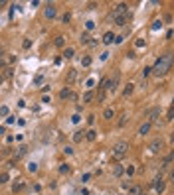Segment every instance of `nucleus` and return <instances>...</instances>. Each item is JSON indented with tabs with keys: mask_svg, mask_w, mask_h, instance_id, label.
Wrapping results in <instances>:
<instances>
[{
	"mask_svg": "<svg viewBox=\"0 0 174 195\" xmlns=\"http://www.w3.org/2000/svg\"><path fill=\"white\" fill-rule=\"evenodd\" d=\"M147 116H148V122H152V120H156V118L160 116V109H158V106H156V109H150Z\"/></svg>",
	"mask_w": 174,
	"mask_h": 195,
	"instance_id": "obj_7",
	"label": "nucleus"
},
{
	"mask_svg": "<svg viewBox=\"0 0 174 195\" xmlns=\"http://www.w3.org/2000/svg\"><path fill=\"white\" fill-rule=\"evenodd\" d=\"M158 28H162V22H160V20H156V22H154L152 30H158Z\"/></svg>",
	"mask_w": 174,
	"mask_h": 195,
	"instance_id": "obj_34",
	"label": "nucleus"
},
{
	"mask_svg": "<svg viewBox=\"0 0 174 195\" xmlns=\"http://www.w3.org/2000/svg\"><path fill=\"white\" fill-rule=\"evenodd\" d=\"M150 124H152V122H145V124L141 126V128H139V134H142V136H145L148 130H150Z\"/></svg>",
	"mask_w": 174,
	"mask_h": 195,
	"instance_id": "obj_14",
	"label": "nucleus"
},
{
	"mask_svg": "<svg viewBox=\"0 0 174 195\" xmlns=\"http://www.w3.org/2000/svg\"><path fill=\"white\" fill-rule=\"evenodd\" d=\"M24 185H26V183H24V181L16 183V185H14V191H16V193H18V191H22V189H24Z\"/></svg>",
	"mask_w": 174,
	"mask_h": 195,
	"instance_id": "obj_26",
	"label": "nucleus"
},
{
	"mask_svg": "<svg viewBox=\"0 0 174 195\" xmlns=\"http://www.w3.org/2000/svg\"><path fill=\"white\" fill-rule=\"evenodd\" d=\"M26 152H28V148H26V146H20V148H18V152H16V156H18V158H22V156H26Z\"/></svg>",
	"mask_w": 174,
	"mask_h": 195,
	"instance_id": "obj_21",
	"label": "nucleus"
},
{
	"mask_svg": "<svg viewBox=\"0 0 174 195\" xmlns=\"http://www.w3.org/2000/svg\"><path fill=\"white\" fill-rule=\"evenodd\" d=\"M79 41H81V44H89V32H83V34H81V36H79Z\"/></svg>",
	"mask_w": 174,
	"mask_h": 195,
	"instance_id": "obj_20",
	"label": "nucleus"
},
{
	"mask_svg": "<svg viewBox=\"0 0 174 195\" xmlns=\"http://www.w3.org/2000/svg\"><path fill=\"white\" fill-rule=\"evenodd\" d=\"M103 99H105V91H101L99 95H97V101H99V103H101V101H103Z\"/></svg>",
	"mask_w": 174,
	"mask_h": 195,
	"instance_id": "obj_40",
	"label": "nucleus"
},
{
	"mask_svg": "<svg viewBox=\"0 0 174 195\" xmlns=\"http://www.w3.org/2000/svg\"><path fill=\"white\" fill-rule=\"evenodd\" d=\"M170 65H172V57H170V53L160 55V57L156 59L154 67H152V73H156L158 77H162V75H166V73L170 71Z\"/></svg>",
	"mask_w": 174,
	"mask_h": 195,
	"instance_id": "obj_1",
	"label": "nucleus"
},
{
	"mask_svg": "<svg viewBox=\"0 0 174 195\" xmlns=\"http://www.w3.org/2000/svg\"><path fill=\"white\" fill-rule=\"evenodd\" d=\"M8 181V174H0V185Z\"/></svg>",
	"mask_w": 174,
	"mask_h": 195,
	"instance_id": "obj_29",
	"label": "nucleus"
},
{
	"mask_svg": "<svg viewBox=\"0 0 174 195\" xmlns=\"http://www.w3.org/2000/svg\"><path fill=\"white\" fill-rule=\"evenodd\" d=\"M141 193H142L141 185H133V187H129V195H141Z\"/></svg>",
	"mask_w": 174,
	"mask_h": 195,
	"instance_id": "obj_11",
	"label": "nucleus"
},
{
	"mask_svg": "<svg viewBox=\"0 0 174 195\" xmlns=\"http://www.w3.org/2000/svg\"><path fill=\"white\" fill-rule=\"evenodd\" d=\"M81 65H83V67H87V65H91V57H83Z\"/></svg>",
	"mask_w": 174,
	"mask_h": 195,
	"instance_id": "obj_31",
	"label": "nucleus"
},
{
	"mask_svg": "<svg viewBox=\"0 0 174 195\" xmlns=\"http://www.w3.org/2000/svg\"><path fill=\"white\" fill-rule=\"evenodd\" d=\"M127 150H129V144L127 142H117L113 146V158H115V160L125 158V156H127Z\"/></svg>",
	"mask_w": 174,
	"mask_h": 195,
	"instance_id": "obj_2",
	"label": "nucleus"
},
{
	"mask_svg": "<svg viewBox=\"0 0 174 195\" xmlns=\"http://www.w3.org/2000/svg\"><path fill=\"white\" fill-rule=\"evenodd\" d=\"M85 138H87V140H91V142H93L95 138H97V130H89V132H85Z\"/></svg>",
	"mask_w": 174,
	"mask_h": 195,
	"instance_id": "obj_17",
	"label": "nucleus"
},
{
	"mask_svg": "<svg viewBox=\"0 0 174 195\" xmlns=\"http://www.w3.org/2000/svg\"><path fill=\"white\" fill-rule=\"evenodd\" d=\"M79 120H81V116H79V114H73V118H71V122H75V124H77Z\"/></svg>",
	"mask_w": 174,
	"mask_h": 195,
	"instance_id": "obj_38",
	"label": "nucleus"
},
{
	"mask_svg": "<svg viewBox=\"0 0 174 195\" xmlns=\"http://www.w3.org/2000/svg\"><path fill=\"white\" fill-rule=\"evenodd\" d=\"M162 146H164V142H162L160 138H156V140H152V142H150V146H148V150H150L152 154H158V152H160V150H162Z\"/></svg>",
	"mask_w": 174,
	"mask_h": 195,
	"instance_id": "obj_3",
	"label": "nucleus"
},
{
	"mask_svg": "<svg viewBox=\"0 0 174 195\" xmlns=\"http://www.w3.org/2000/svg\"><path fill=\"white\" fill-rule=\"evenodd\" d=\"M28 169H30L32 174H34V171H38V164H36V162H32L30 166H28Z\"/></svg>",
	"mask_w": 174,
	"mask_h": 195,
	"instance_id": "obj_28",
	"label": "nucleus"
},
{
	"mask_svg": "<svg viewBox=\"0 0 174 195\" xmlns=\"http://www.w3.org/2000/svg\"><path fill=\"white\" fill-rule=\"evenodd\" d=\"M65 154H73V150H71V146H65V150H63Z\"/></svg>",
	"mask_w": 174,
	"mask_h": 195,
	"instance_id": "obj_42",
	"label": "nucleus"
},
{
	"mask_svg": "<svg viewBox=\"0 0 174 195\" xmlns=\"http://www.w3.org/2000/svg\"><path fill=\"white\" fill-rule=\"evenodd\" d=\"M42 81H44V75H38V77L34 79V83H36V85H40V83H42Z\"/></svg>",
	"mask_w": 174,
	"mask_h": 195,
	"instance_id": "obj_36",
	"label": "nucleus"
},
{
	"mask_svg": "<svg viewBox=\"0 0 174 195\" xmlns=\"http://www.w3.org/2000/svg\"><path fill=\"white\" fill-rule=\"evenodd\" d=\"M123 39H125L123 36H115V44H123Z\"/></svg>",
	"mask_w": 174,
	"mask_h": 195,
	"instance_id": "obj_37",
	"label": "nucleus"
},
{
	"mask_svg": "<svg viewBox=\"0 0 174 195\" xmlns=\"http://www.w3.org/2000/svg\"><path fill=\"white\" fill-rule=\"evenodd\" d=\"M22 46H24V47H26V49H28V47L32 46V41H30V39H24V44H22Z\"/></svg>",
	"mask_w": 174,
	"mask_h": 195,
	"instance_id": "obj_41",
	"label": "nucleus"
},
{
	"mask_svg": "<svg viewBox=\"0 0 174 195\" xmlns=\"http://www.w3.org/2000/svg\"><path fill=\"white\" fill-rule=\"evenodd\" d=\"M133 174H134V168H133V166H129V168H127V176H133Z\"/></svg>",
	"mask_w": 174,
	"mask_h": 195,
	"instance_id": "obj_39",
	"label": "nucleus"
},
{
	"mask_svg": "<svg viewBox=\"0 0 174 195\" xmlns=\"http://www.w3.org/2000/svg\"><path fill=\"white\" fill-rule=\"evenodd\" d=\"M113 14H123V16H129V6L125 4V2H121V4H117V8H115Z\"/></svg>",
	"mask_w": 174,
	"mask_h": 195,
	"instance_id": "obj_5",
	"label": "nucleus"
},
{
	"mask_svg": "<svg viewBox=\"0 0 174 195\" xmlns=\"http://www.w3.org/2000/svg\"><path fill=\"white\" fill-rule=\"evenodd\" d=\"M2 134H4V126H0V136H2Z\"/></svg>",
	"mask_w": 174,
	"mask_h": 195,
	"instance_id": "obj_43",
	"label": "nucleus"
},
{
	"mask_svg": "<svg viewBox=\"0 0 174 195\" xmlns=\"http://www.w3.org/2000/svg\"><path fill=\"white\" fill-rule=\"evenodd\" d=\"M125 122H127V114H123V116H121V120H119V126H125Z\"/></svg>",
	"mask_w": 174,
	"mask_h": 195,
	"instance_id": "obj_33",
	"label": "nucleus"
},
{
	"mask_svg": "<svg viewBox=\"0 0 174 195\" xmlns=\"http://www.w3.org/2000/svg\"><path fill=\"white\" fill-rule=\"evenodd\" d=\"M150 73H152V67H145V69H142V77H148Z\"/></svg>",
	"mask_w": 174,
	"mask_h": 195,
	"instance_id": "obj_27",
	"label": "nucleus"
},
{
	"mask_svg": "<svg viewBox=\"0 0 174 195\" xmlns=\"http://www.w3.org/2000/svg\"><path fill=\"white\" fill-rule=\"evenodd\" d=\"M123 171H125V169H123V166H119V164H117V166H113V174H115L117 177L123 176Z\"/></svg>",
	"mask_w": 174,
	"mask_h": 195,
	"instance_id": "obj_18",
	"label": "nucleus"
},
{
	"mask_svg": "<svg viewBox=\"0 0 174 195\" xmlns=\"http://www.w3.org/2000/svg\"><path fill=\"white\" fill-rule=\"evenodd\" d=\"M113 41H115V36H113V32H107L105 36H103V44H105V46H111Z\"/></svg>",
	"mask_w": 174,
	"mask_h": 195,
	"instance_id": "obj_8",
	"label": "nucleus"
},
{
	"mask_svg": "<svg viewBox=\"0 0 174 195\" xmlns=\"http://www.w3.org/2000/svg\"><path fill=\"white\" fill-rule=\"evenodd\" d=\"M133 91H134V85H133V83H129L127 87H125V91H123V95H125V97H129V95H133Z\"/></svg>",
	"mask_w": 174,
	"mask_h": 195,
	"instance_id": "obj_15",
	"label": "nucleus"
},
{
	"mask_svg": "<svg viewBox=\"0 0 174 195\" xmlns=\"http://www.w3.org/2000/svg\"><path fill=\"white\" fill-rule=\"evenodd\" d=\"M113 22L117 26H125L129 22V16H123V14H113Z\"/></svg>",
	"mask_w": 174,
	"mask_h": 195,
	"instance_id": "obj_4",
	"label": "nucleus"
},
{
	"mask_svg": "<svg viewBox=\"0 0 174 195\" xmlns=\"http://www.w3.org/2000/svg\"><path fill=\"white\" fill-rule=\"evenodd\" d=\"M170 162H172V156H166V160H164V164H162V169L170 168Z\"/></svg>",
	"mask_w": 174,
	"mask_h": 195,
	"instance_id": "obj_24",
	"label": "nucleus"
},
{
	"mask_svg": "<svg viewBox=\"0 0 174 195\" xmlns=\"http://www.w3.org/2000/svg\"><path fill=\"white\" fill-rule=\"evenodd\" d=\"M69 20H71V16H69V14H63V18H61V22H63V24H67Z\"/></svg>",
	"mask_w": 174,
	"mask_h": 195,
	"instance_id": "obj_35",
	"label": "nucleus"
},
{
	"mask_svg": "<svg viewBox=\"0 0 174 195\" xmlns=\"http://www.w3.org/2000/svg\"><path fill=\"white\" fill-rule=\"evenodd\" d=\"M0 116H8V106H2L0 109Z\"/></svg>",
	"mask_w": 174,
	"mask_h": 195,
	"instance_id": "obj_32",
	"label": "nucleus"
},
{
	"mask_svg": "<svg viewBox=\"0 0 174 195\" xmlns=\"http://www.w3.org/2000/svg\"><path fill=\"white\" fill-rule=\"evenodd\" d=\"M85 138V132H81V130H77V132H73V142H81Z\"/></svg>",
	"mask_w": 174,
	"mask_h": 195,
	"instance_id": "obj_13",
	"label": "nucleus"
},
{
	"mask_svg": "<svg viewBox=\"0 0 174 195\" xmlns=\"http://www.w3.org/2000/svg\"><path fill=\"white\" fill-rule=\"evenodd\" d=\"M44 14H46V18H55V6H54V4H50V6L44 10Z\"/></svg>",
	"mask_w": 174,
	"mask_h": 195,
	"instance_id": "obj_9",
	"label": "nucleus"
},
{
	"mask_svg": "<svg viewBox=\"0 0 174 195\" xmlns=\"http://www.w3.org/2000/svg\"><path fill=\"white\" fill-rule=\"evenodd\" d=\"M93 28H95V22H93V20H87V22H85V30L89 32V30H93Z\"/></svg>",
	"mask_w": 174,
	"mask_h": 195,
	"instance_id": "obj_22",
	"label": "nucleus"
},
{
	"mask_svg": "<svg viewBox=\"0 0 174 195\" xmlns=\"http://www.w3.org/2000/svg\"><path fill=\"white\" fill-rule=\"evenodd\" d=\"M55 46H58V47L63 46V38H61V36H58V38H55Z\"/></svg>",
	"mask_w": 174,
	"mask_h": 195,
	"instance_id": "obj_30",
	"label": "nucleus"
},
{
	"mask_svg": "<svg viewBox=\"0 0 174 195\" xmlns=\"http://www.w3.org/2000/svg\"><path fill=\"white\" fill-rule=\"evenodd\" d=\"M73 47H65V51H63V57H65V59H71V57H73Z\"/></svg>",
	"mask_w": 174,
	"mask_h": 195,
	"instance_id": "obj_19",
	"label": "nucleus"
},
{
	"mask_svg": "<svg viewBox=\"0 0 174 195\" xmlns=\"http://www.w3.org/2000/svg\"><path fill=\"white\" fill-rule=\"evenodd\" d=\"M141 195H145V193H141Z\"/></svg>",
	"mask_w": 174,
	"mask_h": 195,
	"instance_id": "obj_44",
	"label": "nucleus"
},
{
	"mask_svg": "<svg viewBox=\"0 0 174 195\" xmlns=\"http://www.w3.org/2000/svg\"><path fill=\"white\" fill-rule=\"evenodd\" d=\"M69 171V164H61L60 166V174H67Z\"/></svg>",
	"mask_w": 174,
	"mask_h": 195,
	"instance_id": "obj_25",
	"label": "nucleus"
},
{
	"mask_svg": "<svg viewBox=\"0 0 174 195\" xmlns=\"http://www.w3.org/2000/svg\"><path fill=\"white\" fill-rule=\"evenodd\" d=\"M164 187H166L164 179H162V177H156V179H154V189H156V193H162Z\"/></svg>",
	"mask_w": 174,
	"mask_h": 195,
	"instance_id": "obj_6",
	"label": "nucleus"
},
{
	"mask_svg": "<svg viewBox=\"0 0 174 195\" xmlns=\"http://www.w3.org/2000/svg\"><path fill=\"white\" fill-rule=\"evenodd\" d=\"M91 99H93V93H91V91H87L85 95H83V103H89Z\"/></svg>",
	"mask_w": 174,
	"mask_h": 195,
	"instance_id": "obj_23",
	"label": "nucleus"
},
{
	"mask_svg": "<svg viewBox=\"0 0 174 195\" xmlns=\"http://www.w3.org/2000/svg\"><path fill=\"white\" fill-rule=\"evenodd\" d=\"M103 116L107 118V120H111V118L115 116V111H113V109H111V106H109V109H105V112H103Z\"/></svg>",
	"mask_w": 174,
	"mask_h": 195,
	"instance_id": "obj_16",
	"label": "nucleus"
},
{
	"mask_svg": "<svg viewBox=\"0 0 174 195\" xmlns=\"http://www.w3.org/2000/svg\"><path fill=\"white\" fill-rule=\"evenodd\" d=\"M60 97H61V99H75V95H73V93H71V91H69V89L65 87V89H61Z\"/></svg>",
	"mask_w": 174,
	"mask_h": 195,
	"instance_id": "obj_10",
	"label": "nucleus"
},
{
	"mask_svg": "<svg viewBox=\"0 0 174 195\" xmlns=\"http://www.w3.org/2000/svg\"><path fill=\"white\" fill-rule=\"evenodd\" d=\"M75 77H77V71H75V69H69V71H67V83H73Z\"/></svg>",
	"mask_w": 174,
	"mask_h": 195,
	"instance_id": "obj_12",
	"label": "nucleus"
}]
</instances>
